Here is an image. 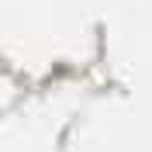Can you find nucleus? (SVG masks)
I'll return each mask as SVG.
<instances>
[]
</instances>
